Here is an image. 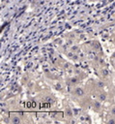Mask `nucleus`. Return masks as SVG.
I'll list each match as a JSON object with an SVG mask.
<instances>
[{
  "mask_svg": "<svg viewBox=\"0 0 115 124\" xmlns=\"http://www.w3.org/2000/svg\"><path fill=\"white\" fill-rule=\"evenodd\" d=\"M76 92H77V94H78V95H81V94H82V90H80V89H77V90H76Z\"/></svg>",
  "mask_w": 115,
  "mask_h": 124,
  "instance_id": "obj_1",
  "label": "nucleus"
},
{
  "mask_svg": "<svg viewBox=\"0 0 115 124\" xmlns=\"http://www.w3.org/2000/svg\"><path fill=\"white\" fill-rule=\"evenodd\" d=\"M13 121H14V122H19V120H18L17 118H14V119Z\"/></svg>",
  "mask_w": 115,
  "mask_h": 124,
  "instance_id": "obj_2",
  "label": "nucleus"
},
{
  "mask_svg": "<svg viewBox=\"0 0 115 124\" xmlns=\"http://www.w3.org/2000/svg\"><path fill=\"white\" fill-rule=\"evenodd\" d=\"M109 122H110V123H114L115 121H114V120H109Z\"/></svg>",
  "mask_w": 115,
  "mask_h": 124,
  "instance_id": "obj_3",
  "label": "nucleus"
}]
</instances>
